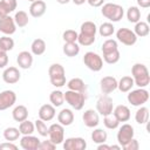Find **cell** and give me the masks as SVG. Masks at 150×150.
Here are the masks:
<instances>
[{"instance_id": "1", "label": "cell", "mask_w": 150, "mask_h": 150, "mask_svg": "<svg viewBox=\"0 0 150 150\" xmlns=\"http://www.w3.org/2000/svg\"><path fill=\"white\" fill-rule=\"evenodd\" d=\"M97 27L93 21H84L80 27V33L77 35V42L81 46H91L96 39Z\"/></svg>"}, {"instance_id": "2", "label": "cell", "mask_w": 150, "mask_h": 150, "mask_svg": "<svg viewBox=\"0 0 150 150\" xmlns=\"http://www.w3.org/2000/svg\"><path fill=\"white\" fill-rule=\"evenodd\" d=\"M131 77L134 80V83L138 88H145L150 83V75L149 70L145 64L143 63H135L131 68Z\"/></svg>"}, {"instance_id": "3", "label": "cell", "mask_w": 150, "mask_h": 150, "mask_svg": "<svg viewBox=\"0 0 150 150\" xmlns=\"http://www.w3.org/2000/svg\"><path fill=\"white\" fill-rule=\"evenodd\" d=\"M101 13L109 21H111V22H118L123 18V15H124V9H123V7L121 5L108 2V4H103L102 5Z\"/></svg>"}, {"instance_id": "4", "label": "cell", "mask_w": 150, "mask_h": 150, "mask_svg": "<svg viewBox=\"0 0 150 150\" xmlns=\"http://www.w3.org/2000/svg\"><path fill=\"white\" fill-rule=\"evenodd\" d=\"M49 81L55 88H61L66 84V71L60 63H53L48 69Z\"/></svg>"}, {"instance_id": "5", "label": "cell", "mask_w": 150, "mask_h": 150, "mask_svg": "<svg viewBox=\"0 0 150 150\" xmlns=\"http://www.w3.org/2000/svg\"><path fill=\"white\" fill-rule=\"evenodd\" d=\"M64 101L75 110H81L86 102V93L74 91V90H67L63 93Z\"/></svg>"}, {"instance_id": "6", "label": "cell", "mask_w": 150, "mask_h": 150, "mask_svg": "<svg viewBox=\"0 0 150 150\" xmlns=\"http://www.w3.org/2000/svg\"><path fill=\"white\" fill-rule=\"evenodd\" d=\"M128 102L134 107H141L149 100V91L144 88H138L131 91H128Z\"/></svg>"}, {"instance_id": "7", "label": "cell", "mask_w": 150, "mask_h": 150, "mask_svg": "<svg viewBox=\"0 0 150 150\" xmlns=\"http://www.w3.org/2000/svg\"><path fill=\"white\" fill-rule=\"evenodd\" d=\"M83 62L93 71H100L103 68V59L94 52H87L83 56Z\"/></svg>"}, {"instance_id": "8", "label": "cell", "mask_w": 150, "mask_h": 150, "mask_svg": "<svg viewBox=\"0 0 150 150\" xmlns=\"http://www.w3.org/2000/svg\"><path fill=\"white\" fill-rule=\"evenodd\" d=\"M112 110H114L112 98L104 94L102 96H100L96 102V111L98 112V115L107 116L109 114H112Z\"/></svg>"}, {"instance_id": "9", "label": "cell", "mask_w": 150, "mask_h": 150, "mask_svg": "<svg viewBox=\"0 0 150 150\" xmlns=\"http://www.w3.org/2000/svg\"><path fill=\"white\" fill-rule=\"evenodd\" d=\"M48 137L49 139L59 145L64 141V128L60 123H54L50 127H48Z\"/></svg>"}, {"instance_id": "10", "label": "cell", "mask_w": 150, "mask_h": 150, "mask_svg": "<svg viewBox=\"0 0 150 150\" xmlns=\"http://www.w3.org/2000/svg\"><path fill=\"white\" fill-rule=\"evenodd\" d=\"M134 135H135V131H134L132 125H130L128 123L122 124V127H120V129L117 131V142H118V144L121 146L125 145L129 141H131L134 138Z\"/></svg>"}, {"instance_id": "11", "label": "cell", "mask_w": 150, "mask_h": 150, "mask_svg": "<svg viewBox=\"0 0 150 150\" xmlns=\"http://www.w3.org/2000/svg\"><path fill=\"white\" fill-rule=\"evenodd\" d=\"M116 38L117 40L125 45V46H134L137 42V36L134 33V30L129 29V28H120L116 32Z\"/></svg>"}, {"instance_id": "12", "label": "cell", "mask_w": 150, "mask_h": 150, "mask_svg": "<svg viewBox=\"0 0 150 150\" xmlns=\"http://www.w3.org/2000/svg\"><path fill=\"white\" fill-rule=\"evenodd\" d=\"M16 102V94L13 90H4L0 93V111L14 105Z\"/></svg>"}, {"instance_id": "13", "label": "cell", "mask_w": 150, "mask_h": 150, "mask_svg": "<svg viewBox=\"0 0 150 150\" xmlns=\"http://www.w3.org/2000/svg\"><path fill=\"white\" fill-rule=\"evenodd\" d=\"M62 143L64 150H84L87 148V142L82 137H69Z\"/></svg>"}, {"instance_id": "14", "label": "cell", "mask_w": 150, "mask_h": 150, "mask_svg": "<svg viewBox=\"0 0 150 150\" xmlns=\"http://www.w3.org/2000/svg\"><path fill=\"white\" fill-rule=\"evenodd\" d=\"M100 88L102 94L108 95L117 89V80L114 76H104L100 81Z\"/></svg>"}, {"instance_id": "15", "label": "cell", "mask_w": 150, "mask_h": 150, "mask_svg": "<svg viewBox=\"0 0 150 150\" xmlns=\"http://www.w3.org/2000/svg\"><path fill=\"white\" fill-rule=\"evenodd\" d=\"M82 121L88 128H96L100 123V115L94 109H87L82 115Z\"/></svg>"}, {"instance_id": "16", "label": "cell", "mask_w": 150, "mask_h": 150, "mask_svg": "<svg viewBox=\"0 0 150 150\" xmlns=\"http://www.w3.org/2000/svg\"><path fill=\"white\" fill-rule=\"evenodd\" d=\"M16 30V25L14 22V19L9 15L0 18V32L5 35H12Z\"/></svg>"}, {"instance_id": "17", "label": "cell", "mask_w": 150, "mask_h": 150, "mask_svg": "<svg viewBox=\"0 0 150 150\" xmlns=\"http://www.w3.org/2000/svg\"><path fill=\"white\" fill-rule=\"evenodd\" d=\"M21 77V74L16 67H7L2 73V80L8 84H14L19 82Z\"/></svg>"}, {"instance_id": "18", "label": "cell", "mask_w": 150, "mask_h": 150, "mask_svg": "<svg viewBox=\"0 0 150 150\" xmlns=\"http://www.w3.org/2000/svg\"><path fill=\"white\" fill-rule=\"evenodd\" d=\"M40 139L33 135H23L20 139V146L23 150H38Z\"/></svg>"}, {"instance_id": "19", "label": "cell", "mask_w": 150, "mask_h": 150, "mask_svg": "<svg viewBox=\"0 0 150 150\" xmlns=\"http://www.w3.org/2000/svg\"><path fill=\"white\" fill-rule=\"evenodd\" d=\"M16 62L18 66L22 69H29L33 64V54L27 52V50H22L16 56Z\"/></svg>"}, {"instance_id": "20", "label": "cell", "mask_w": 150, "mask_h": 150, "mask_svg": "<svg viewBox=\"0 0 150 150\" xmlns=\"http://www.w3.org/2000/svg\"><path fill=\"white\" fill-rule=\"evenodd\" d=\"M55 115H56V111L53 104H43L39 109V118L45 122L52 121L55 117Z\"/></svg>"}, {"instance_id": "21", "label": "cell", "mask_w": 150, "mask_h": 150, "mask_svg": "<svg viewBox=\"0 0 150 150\" xmlns=\"http://www.w3.org/2000/svg\"><path fill=\"white\" fill-rule=\"evenodd\" d=\"M112 115L118 120V122H128L130 120V109L124 104H118L114 108Z\"/></svg>"}, {"instance_id": "22", "label": "cell", "mask_w": 150, "mask_h": 150, "mask_svg": "<svg viewBox=\"0 0 150 150\" xmlns=\"http://www.w3.org/2000/svg\"><path fill=\"white\" fill-rule=\"evenodd\" d=\"M46 9H47L46 2L42 0H36L32 2L29 6V14L33 18H41L46 13Z\"/></svg>"}, {"instance_id": "23", "label": "cell", "mask_w": 150, "mask_h": 150, "mask_svg": "<svg viewBox=\"0 0 150 150\" xmlns=\"http://www.w3.org/2000/svg\"><path fill=\"white\" fill-rule=\"evenodd\" d=\"M57 122L60 124H62L63 127H68L74 122V112L70 109H62L59 114H57Z\"/></svg>"}, {"instance_id": "24", "label": "cell", "mask_w": 150, "mask_h": 150, "mask_svg": "<svg viewBox=\"0 0 150 150\" xmlns=\"http://www.w3.org/2000/svg\"><path fill=\"white\" fill-rule=\"evenodd\" d=\"M16 0H0V18L9 15L16 9Z\"/></svg>"}, {"instance_id": "25", "label": "cell", "mask_w": 150, "mask_h": 150, "mask_svg": "<svg viewBox=\"0 0 150 150\" xmlns=\"http://www.w3.org/2000/svg\"><path fill=\"white\" fill-rule=\"evenodd\" d=\"M67 87L69 90L80 91V93H86V90H87V86H86L84 81L79 77H74V79L69 80L67 82Z\"/></svg>"}, {"instance_id": "26", "label": "cell", "mask_w": 150, "mask_h": 150, "mask_svg": "<svg viewBox=\"0 0 150 150\" xmlns=\"http://www.w3.org/2000/svg\"><path fill=\"white\" fill-rule=\"evenodd\" d=\"M12 117L15 122H22L28 118V109L22 104L16 105L12 111Z\"/></svg>"}, {"instance_id": "27", "label": "cell", "mask_w": 150, "mask_h": 150, "mask_svg": "<svg viewBox=\"0 0 150 150\" xmlns=\"http://www.w3.org/2000/svg\"><path fill=\"white\" fill-rule=\"evenodd\" d=\"M30 50L33 55L40 56L46 52V42L42 39H35L30 45Z\"/></svg>"}, {"instance_id": "28", "label": "cell", "mask_w": 150, "mask_h": 150, "mask_svg": "<svg viewBox=\"0 0 150 150\" xmlns=\"http://www.w3.org/2000/svg\"><path fill=\"white\" fill-rule=\"evenodd\" d=\"M134 86H135V83H134V80L131 76H123L120 81H117V88L122 93L130 91Z\"/></svg>"}, {"instance_id": "29", "label": "cell", "mask_w": 150, "mask_h": 150, "mask_svg": "<svg viewBox=\"0 0 150 150\" xmlns=\"http://www.w3.org/2000/svg\"><path fill=\"white\" fill-rule=\"evenodd\" d=\"M149 32H150V27L146 22L144 21H138L135 23V28H134V33L136 34L137 38H144V36H148L149 35Z\"/></svg>"}, {"instance_id": "30", "label": "cell", "mask_w": 150, "mask_h": 150, "mask_svg": "<svg viewBox=\"0 0 150 150\" xmlns=\"http://www.w3.org/2000/svg\"><path fill=\"white\" fill-rule=\"evenodd\" d=\"M62 50H63L66 56L74 57L80 53V46L76 42H64Z\"/></svg>"}, {"instance_id": "31", "label": "cell", "mask_w": 150, "mask_h": 150, "mask_svg": "<svg viewBox=\"0 0 150 150\" xmlns=\"http://www.w3.org/2000/svg\"><path fill=\"white\" fill-rule=\"evenodd\" d=\"M13 19H14V22H15L16 27H19V28L26 27V26L28 25V22H29L28 14H27L25 11H19V12H16Z\"/></svg>"}, {"instance_id": "32", "label": "cell", "mask_w": 150, "mask_h": 150, "mask_svg": "<svg viewBox=\"0 0 150 150\" xmlns=\"http://www.w3.org/2000/svg\"><path fill=\"white\" fill-rule=\"evenodd\" d=\"M135 121L138 124H145L149 121V109L141 105V108L137 109V111L135 112Z\"/></svg>"}, {"instance_id": "33", "label": "cell", "mask_w": 150, "mask_h": 150, "mask_svg": "<svg viewBox=\"0 0 150 150\" xmlns=\"http://www.w3.org/2000/svg\"><path fill=\"white\" fill-rule=\"evenodd\" d=\"M91 139L94 143L96 144H101V143H105L108 139V134L107 131H104L103 129L96 128L94 129V131L91 132Z\"/></svg>"}, {"instance_id": "34", "label": "cell", "mask_w": 150, "mask_h": 150, "mask_svg": "<svg viewBox=\"0 0 150 150\" xmlns=\"http://www.w3.org/2000/svg\"><path fill=\"white\" fill-rule=\"evenodd\" d=\"M20 131L19 128H14V127H8L4 130V138L8 142H14L16 139H19L20 137Z\"/></svg>"}, {"instance_id": "35", "label": "cell", "mask_w": 150, "mask_h": 150, "mask_svg": "<svg viewBox=\"0 0 150 150\" xmlns=\"http://www.w3.org/2000/svg\"><path fill=\"white\" fill-rule=\"evenodd\" d=\"M127 19L129 22L136 23L141 20V11L137 6H130L127 11Z\"/></svg>"}, {"instance_id": "36", "label": "cell", "mask_w": 150, "mask_h": 150, "mask_svg": "<svg viewBox=\"0 0 150 150\" xmlns=\"http://www.w3.org/2000/svg\"><path fill=\"white\" fill-rule=\"evenodd\" d=\"M49 101L54 107H61L64 102V96L61 90H53L49 95Z\"/></svg>"}, {"instance_id": "37", "label": "cell", "mask_w": 150, "mask_h": 150, "mask_svg": "<svg viewBox=\"0 0 150 150\" xmlns=\"http://www.w3.org/2000/svg\"><path fill=\"white\" fill-rule=\"evenodd\" d=\"M98 33L103 38H108V36H111L114 33H115V27L111 22H103L98 28H97Z\"/></svg>"}, {"instance_id": "38", "label": "cell", "mask_w": 150, "mask_h": 150, "mask_svg": "<svg viewBox=\"0 0 150 150\" xmlns=\"http://www.w3.org/2000/svg\"><path fill=\"white\" fill-rule=\"evenodd\" d=\"M35 130V125L33 122L28 121V120H25L22 122H20L19 124V131L21 135H32Z\"/></svg>"}, {"instance_id": "39", "label": "cell", "mask_w": 150, "mask_h": 150, "mask_svg": "<svg viewBox=\"0 0 150 150\" xmlns=\"http://www.w3.org/2000/svg\"><path fill=\"white\" fill-rule=\"evenodd\" d=\"M103 124L107 129H110V130H114L116 128H118L120 125V122L118 120L112 115V114H109L107 116H103Z\"/></svg>"}, {"instance_id": "40", "label": "cell", "mask_w": 150, "mask_h": 150, "mask_svg": "<svg viewBox=\"0 0 150 150\" xmlns=\"http://www.w3.org/2000/svg\"><path fill=\"white\" fill-rule=\"evenodd\" d=\"M118 49V45H117V41L116 40H112V39H108L103 42L102 45V53L103 54H107V53H111L114 50H117Z\"/></svg>"}, {"instance_id": "41", "label": "cell", "mask_w": 150, "mask_h": 150, "mask_svg": "<svg viewBox=\"0 0 150 150\" xmlns=\"http://www.w3.org/2000/svg\"><path fill=\"white\" fill-rule=\"evenodd\" d=\"M0 48L5 52L12 50L14 48V40L12 38H9V35H5V36L0 38Z\"/></svg>"}, {"instance_id": "42", "label": "cell", "mask_w": 150, "mask_h": 150, "mask_svg": "<svg viewBox=\"0 0 150 150\" xmlns=\"http://www.w3.org/2000/svg\"><path fill=\"white\" fill-rule=\"evenodd\" d=\"M120 57H121V54H120V50H114L111 53H107V54H103V60L109 63V64H114V63H117L120 61Z\"/></svg>"}, {"instance_id": "43", "label": "cell", "mask_w": 150, "mask_h": 150, "mask_svg": "<svg viewBox=\"0 0 150 150\" xmlns=\"http://www.w3.org/2000/svg\"><path fill=\"white\" fill-rule=\"evenodd\" d=\"M34 125H35V129H36V131H38V134H39L40 136H42V137H47V136H48V127H47V124L45 123V121L38 118V120L35 121Z\"/></svg>"}, {"instance_id": "44", "label": "cell", "mask_w": 150, "mask_h": 150, "mask_svg": "<svg viewBox=\"0 0 150 150\" xmlns=\"http://www.w3.org/2000/svg\"><path fill=\"white\" fill-rule=\"evenodd\" d=\"M77 35L79 33L74 29H67L62 34V39L64 42H76L77 41Z\"/></svg>"}, {"instance_id": "45", "label": "cell", "mask_w": 150, "mask_h": 150, "mask_svg": "<svg viewBox=\"0 0 150 150\" xmlns=\"http://www.w3.org/2000/svg\"><path fill=\"white\" fill-rule=\"evenodd\" d=\"M55 148H56V144H54L50 139H47V141L40 142L38 150H54Z\"/></svg>"}, {"instance_id": "46", "label": "cell", "mask_w": 150, "mask_h": 150, "mask_svg": "<svg viewBox=\"0 0 150 150\" xmlns=\"http://www.w3.org/2000/svg\"><path fill=\"white\" fill-rule=\"evenodd\" d=\"M124 150H138V148H139V144H138V141L137 139H135V138H132L131 141H129L125 145H123L122 146Z\"/></svg>"}, {"instance_id": "47", "label": "cell", "mask_w": 150, "mask_h": 150, "mask_svg": "<svg viewBox=\"0 0 150 150\" xmlns=\"http://www.w3.org/2000/svg\"><path fill=\"white\" fill-rule=\"evenodd\" d=\"M8 64V56L7 52L0 50V68H5Z\"/></svg>"}, {"instance_id": "48", "label": "cell", "mask_w": 150, "mask_h": 150, "mask_svg": "<svg viewBox=\"0 0 150 150\" xmlns=\"http://www.w3.org/2000/svg\"><path fill=\"white\" fill-rule=\"evenodd\" d=\"M4 149H8V150H16L18 146L15 144H13V142H5V143H1L0 144V150H4Z\"/></svg>"}, {"instance_id": "49", "label": "cell", "mask_w": 150, "mask_h": 150, "mask_svg": "<svg viewBox=\"0 0 150 150\" xmlns=\"http://www.w3.org/2000/svg\"><path fill=\"white\" fill-rule=\"evenodd\" d=\"M87 2L91 7H101L104 4V0H87Z\"/></svg>"}, {"instance_id": "50", "label": "cell", "mask_w": 150, "mask_h": 150, "mask_svg": "<svg viewBox=\"0 0 150 150\" xmlns=\"http://www.w3.org/2000/svg\"><path fill=\"white\" fill-rule=\"evenodd\" d=\"M137 5L142 8H148L150 7V0H137Z\"/></svg>"}, {"instance_id": "51", "label": "cell", "mask_w": 150, "mask_h": 150, "mask_svg": "<svg viewBox=\"0 0 150 150\" xmlns=\"http://www.w3.org/2000/svg\"><path fill=\"white\" fill-rule=\"evenodd\" d=\"M110 149V145H107L104 143H101L97 145V150H109Z\"/></svg>"}, {"instance_id": "52", "label": "cell", "mask_w": 150, "mask_h": 150, "mask_svg": "<svg viewBox=\"0 0 150 150\" xmlns=\"http://www.w3.org/2000/svg\"><path fill=\"white\" fill-rule=\"evenodd\" d=\"M71 1H73V2L75 4V5L80 6V5H83V4H84V2L87 1V0H71Z\"/></svg>"}, {"instance_id": "53", "label": "cell", "mask_w": 150, "mask_h": 150, "mask_svg": "<svg viewBox=\"0 0 150 150\" xmlns=\"http://www.w3.org/2000/svg\"><path fill=\"white\" fill-rule=\"evenodd\" d=\"M59 4H61V5H66V4H68L70 0H56Z\"/></svg>"}, {"instance_id": "54", "label": "cell", "mask_w": 150, "mask_h": 150, "mask_svg": "<svg viewBox=\"0 0 150 150\" xmlns=\"http://www.w3.org/2000/svg\"><path fill=\"white\" fill-rule=\"evenodd\" d=\"M110 149H116V150H120V149H122V146H121V145H110Z\"/></svg>"}, {"instance_id": "55", "label": "cell", "mask_w": 150, "mask_h": 150, "mask_svg": "<svg viewBox=\"0 0 150 150\" xmlns=\"http://www.w3.org/2000/svg\"><path fill=\"white\" fill-rule=\"evenodd\" d=\"M27 1H29V2H34V1H36V0H27Z\"/></svg>"}]
</instances>
